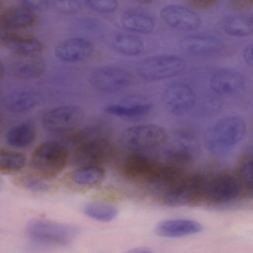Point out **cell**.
Instances as JSON below:
<instances>
[{"label": "cell", "mask_w": 253, "mask_h": 253, "mask_svg": "<svg viewBox=\"0 0 253 253\" xmlns=\"http://www.w3.org/2000/svg\"><path fill=\"white\" fill-rule=\"evenodd\" d=\"M246 131L245 122L241 117L231 116L223 118L207 130L206 147L212 154H225L241 141Z\"/></svg>", "instance_id": "1"}, {"label": "cell", "mask_w": 253, "mask_h": 253, "mask_svg": "<svg viewBox=\"0 0 253 253\" xmlns=\"http://www.w3.org/2000/svg\"><path fill=\"white\" fill-rule=\"evenodd\" d=\"M25 233L30 242L41 247H61L71 244L78 233V229L67 224L34 219L26 226Z\"/></svg>", "instance_id": "2"}, {"label": "cell", "mask_w": 253, "mask_h": 253, "mask_svg": "<svg viewBox=\"0 0 253 253\" xmlns=\"http://www.w3.org/2000/svg\"><path fill=\"white\" fill-rule=\"evenodd\" d=\"M68 152L62 144L49 141L38 145L31 158V167L37 176L42 179L54 177L66 166Z\"/></svg>", "instance_id": "3"}, {"label": "cell", "mask_w": 253, "mask_h": 253, "mask_svg": "<svg viewBox=\"0 0 253 253\" xmlns=\"http://www.w3.org/2000/svg\"><path fill=\"white\" fill-rule=\"evenodd\" d=\"M167 139V131L161 126L144 124L124 130L119 141L123 147L133 152H144L161 145Z\"/></svg>", "instance_id": "4"}, {"label": "cell", "mask_w": 253, "mask_h": 253, "mask_svg": "<svg viewBox=\"0 0 253 253\" xmlns=\"http://www.w3.org/2000/svg\"><path fill=\"white\" fill-rule=\"evenodd\" d=\"M196 134L186 129L174 132L164 150L163 160L167 163L181 167L194 160L200 152Z\"/></svg>", "instance_id": "5"}, {"label": "cell", "mask_w": 253, "mask_h": 253, "mask_svg": "<svg viewBox=\"0 0 253 253\" xmlns=\"http://www.w3.org/2000/svg\"><path fill=\"white\" fill-rule=\"evenodd\" d=\"M204 184L198 175L183 174L162 195V201L172 207L192 204L203 196Z\"/></svg>", "instance_id": "6"}, {"label": "cell", "mask_w": 253, "mask_h": 253, "mask_svg": "<svg viewBox=\"0 0 253 253\" xmlns=\"http://www.w3.org/2000/svg\"><path fill=\"white\" fill-rule=\"evenodd\" d=\"M186 62L181 57L163 55L147 58L140 62L136 68L138 75L147 81H159L180 74L186 68Z\"/></svg>", "instance_id": "7"}, {"label": "cell", "mask_w": 253, "mask_h": 253, "mask_svg": "<svg viewBox=\"0 0 253 253\" xmlns=\"http://www.w3.org/2000/svg\"><path fill=\"white\" fill-rule=\"evenodd\" d=\"M84 113L77 105H63L52 108L42 116V123L47 131L54 133H68L83 123Z\"/></svg>", "instance_id": "8"}, {"label": "cell", "mask_w": 253, "mask_h": 253, "mask_svg": "<svg viewBox=\"0 0 253 253\" xmlns=\"http://www.w3.org/2000/svg\"><path fill=\"white\" fill-rule=\"evenodd\" d=\"M89 81L95 89L112 93L127 87L132 81V76L127 70L120 67L104 66L92 72Z\"/></svg>", "instance_id": "9"}, {"label": "cell", "mask_w": 253, "mask_h": 253, "mask_svg": "<svg viewBox=\"0 0 253 253\" xmlns=\"http://www.w3.org/2000/svg\"><path fill=\"white\" fill-rule=\"evenodd\" d=\"M112 152L109 140L102 137L93 138L80 143L73 153L72 162L80 167L98 165L109 158Z\"/></svg>", "instance_id": "10"}, {"label": "cell", "mask_w": 253, "mask_h": 253, "mask_svg": "<svg viewBox=\"0 0 253 253\" xmlns=\"http://www.w3.org/2000/svg\"><path fill=\"white\" fill-rule=\"evenodd\" d=\"M163 103L166 109L176 116L189 113L196 103L194 91L188 84L175 82L169 85L163 95Z\"/></svg>", "instance_id": "11"}, {"label": "cell", "mask_w": 253, "mask_h": 253, "mask_svg": "<svg viewBox=\"0 0 253 253\" xmlns=\"http://www.w3.org/2000/svg\"><path fill=\"white\" fill-rule=\"evenodd\" d=\"M241 191L240 181L230 174H219L204 180L203 196L212 201H231L238 197Z\"/></svg>", "instance_id": "12"}, {"label": "cell", "mask_w": 253, "mask_h": 253, "mask_svg": "<svg viewBox=\"0 0 253 253\" xmlns=\"http://www.w3.org/2000/svg\"><path fill=\"white\" fill-rule=\"evenodd\" d=\"M164 164L144 152H133L126 158L122 169L126 177L146 183Z\"/></svg>", "instance_id": "13"}, {"label": "cell", "mask_w": 253, "mask_h": 253, "mask_svg": "<svg viewBox=\"0 0 253 253\" xmlns=\"http://www.w3.org/2000/svg\"><path fill=\"white\" fill-rule=\"evenodd\" d=\"M160 15L168 26L183 31H193L201 25V20L198 14L186 7L171 4L164 6Z\"/></svg>", "instance_id": "14"}, {"label": "cell", "mask_w": 253, "mask_h": 253, "mask_svg": "<svg viewBox=\"0 0 253 253\" xmlns=\"http://www.w3.org/2000/svg\"><path fill=\"white\" fill-rule=\"evenodd\" d=\"M245 85L243 76L232 69H221L213 73L210 80V86L215 93L232 95L240 92Z\"/></svg>", "instance_id": "15"}, {"label": "cell", "mask_w": 253, "mask_h": 253, "mask_svg": "<svg viewBox=\"0 0 253 253\" xmlns=\"http://www.w3.org/2000/svg\"><path fill=\"white\" fill-rule=\"evenodd\" d=\"M0 42L16 55L37 56L43 49L42 43L37 38L11 32L2 34Z\"/></svg>", "instance_id": "16"}, {"label": "cell", "mask_w": 253, "mask_h": 253, "mask_svg": "<svg viewBox=\"0 0 253 253\" xmlns=\"http://www.w3.org/2000/svg\"><path fill=\"white\" fill-rule=\"evenodd\" d=\"M93 52L92 44L87 40L74 38L64 40L56 47L55 53L60 60L76 62L88 58Z\"/></svg>", "instance_id": "17"}, {"label": "cell", "mask_w": 253, "mask_h": 253, "mask_svg": "<svg viewBox=\"0 0 253 253\" xmlns=\"http://www.w3.org/2000/svg\"><path fill=\"white\" fill-rule=\"evenodd\" d=\"M16 55L7 66L12 76L21 79H33L41 76L44 72L45 65L37 56Z\"/></svg>", "instance_id": "18"}, {"label": "cell", "mask_w": 253, "mask_h": 253, "mask_svg": "<svg viewBox=\"0 0 253 253\" xmlns=\"http://www.w3.org/2000/svg\"><path fill=\"white\" fill-rule=\"evenodd\" d=\"M202 229L198 222L187 219H171L158 223L155 228L156 233L161 237L177 238L200 232Z\"/></svg>", "instance_id": "19"}, {"label": "cell", "mask_w": 253, "mask_h": 253, "mask_svg": "<svg viewBox=\"0 0 253 253\" xmlns=\"http://www.w3.org/2000/svg\"><path fill=\"white\" fill-rule=\"evenodd\" d=\"M35 21L33 11L22 5L7 8L0 18V27L4 30L26 28L32 26Z\"/></svg>", "instance_id": "20"}, {"label": "cell", "mask_w": 253, "mask_h": 253, "mask_svg": "<svg viewBox=\"0 0 253 253\" xmlns=\"http://www.w3.org/2000/svg\"><path fill=\"white\" fill-rule=\"evenodd\" d=\"M182 49L194 55L206 56L217 52L221 47L220 42L208 35H192L184 38L181 42Z\"/></svg>", "instance_id": "21"}, {"label": "cell", "mask_w": 253, "mask_h": 253, "mask_svg": "<svg viewBox=\"0 0 253 253\" xmlns=\"http://www.w3.org/2000/svg\"><path fill=\"white\" fill-rule=\"evenodd\" d=\"M40 102V96L35 91L21 90L4 96L2 106L8 111L14 113H23L34 108Z\"/></svg>", "instance_id": "22"}, {"label": "cell", "mask_w": 253, "mask_h": 253, "mask_svg": "<svg viewBox=\"0 0 253 253\" xmlns=\"http://www.w3.org/2000/svg\"><path fill=\"white\" fill-rule=\"evenodd\" d=\"M152 104L145 100H136L125 103L107 105L105 111L112 115L129 119L140 118L147 115L152 110Z\"/></svg>", "instance_id": "23"}, {"label": "cell", "mask_w": 253, "mask_h": 253, "mask_svg": "<svg viewBox=\"0 0 253 253\" xmlns=\"http://www.w3.org/2000/svg\"><path fill=\"white\" fill-rule=\"evenodd\" d=\"M36 137V130L30 122H25L11 128L6 133L5 141L15 148H24L31 145Z\"/></svg>", "instance_id": "24"}, {"label": "cell", "mask_w": 253, "mask_h": 253, "mask_svg": "<svg viewBox=\"0 0 253 253\" xmlns=\"http://www.w3.org/2000/svg\"><path fill=\"white\" fill-rule=\"evenodd\" d=\"M121 22L123 27L132 32L148 34L154 29L155 23L150 16L137 11H128L122 16Z\"/></svg>", "instance_id": "25"}, {"label": "cell", "mask_w": 253, "mask_h": 253, "mask_svg": "<svg viewBox=\"0 0 253 253\" xmlns=\"http://www.w3.org/2000/svg\"><path fill=\"white\" fill-rule=\"evenodd\" d=\"M224 31L229 35L244 37L253 33V17L238 15L228 18L223 23Z\"/></svg>", "instance_id": "26"}, {"label": "cell", "mask_w": 253, "mask_h": 253, "mask_svg": "<svg viewBox=\"0 0 253 253\" xmlns=\"http://www.w3.org/2000/svg\"><path fill=\"white\" fill-rule=\"evenodd\" d=\"M104 175V169L98 165L85 166L73 171L71 178L77 185H90L101 181Z\"/></svg>", "instance_id": "27"}, {"label": "cell", "mask_w": 253, "mask_h": 253, "mask_svg": "<svg viewBox=\"0 0 253 253\" xmlns=\"http://www.w3.org/2000/svg\"><path fill=\"white\" fill-rule=\"evenodd\" d=\"M84 211L88 217L102 222L111 221L118 214V210L114 206L99 201L87 203L84 207Z\"/></svg>", "instance_id": "28"}, {"label": "cell", "mask_w": 253, "mask_h": 253, "mask_svg": "<svg viewBox=\"0 0 253 253\" xmlns=\"http://www.w3.org/2000/svg\"><path fill=\"white\" fill-rule=\"evenodd\" d=\"M114 47L120 53L127 56H136L144 50V44L138 37L129 34H120L114 39Z\"/></svg>", "instance_id": "29"}, {"label": "cell", "mask_w": 253, "mask_h": 253, "mask_svg": "<svg viewBox=\"0 0 253 253\" xmlns=\"http://www.w3.org/2000/svg\"><path fill=\"white\" fill-rule=\"evenodd\" d=\"M24 154L5 149L0 150V169L7 172H15L21 169L25 165Z\"/></svg>", "instance_id": "30"}, {"label": "cell", "mask_w": 253, "mask_h": 253, "mask_svg": "<svg viewBox=\"0 0 253 253\" xmlns=\"http://www.w3.org/2000/svg\"><path fill=\"white\" fill-rule=\"evenodd\" d=\"M86 6L91 10L101 13H109L117 8V0H84Z\"/></svg>", "instance_id": "31"}, {"label": "cell", "mask_w": 253, "mask_h": 253, "mask_svg": "<svg viewBox=\"0 0 253 253\" xmlns=\"http://www.w3.org/2000/svg\"><path fill=\"white\" fill-rule=\"evenodd\" d=\"M100 127L98 126H87L82 129H75L68 132L67 139L73 143H82L89 138L96 134L100 131Z\"/></svg>", "instance_id": "32"}, {"label": "cell", "mask_w": 253, "mask_h": 253, "mask_svg": "<svg viewBox=\"0 0 253 253\" xmlns=\"http://www.w3.org/2000/svg\"><path fill=\"white\" fill-rule=\"evenodd\" d=\"M22 185L26 189L34 192H42L48 189V185L42 178L26 176L21 179Z\"/></svg>", "instance_id": "33"}, {"label": "cell", "mask_w": 253, "mask_h": 253, "mask_svg": "<svg viewBox=\"0 0 253 253\" xmlns=\"http://www.w3.org/2000/svg\"><path fill=\"white\" fill-rule=\"evenodd\" d=\"M240 176L242 182L248 187L253 189V158L247 160L242 165Z\"/></svg>", "instance_id": "34"}, {"label": "cell", "mask_w": 253, "mask_h": 253, "mask_svg": "<svg viewBox=\"0 0 253 253\" xmlns=\"http://www.w3.org/2000/svg\"><path fill=\"white\" fill-rule=\"evenodd\" d=\"M54 5L58 11L66 13L77 11L80 6L78 0H56Z\"/></svg>", "instance_id": "35"}, {"label": "cell", "mask_w": 253, "mask_h": 253, "mask_svg": "<svg viewBox=\"0 0 253 253\" xmlns=\"http://www.w3.org/2000/svg\"><path fill=\"white\" fill-rule=\"evenodd\" d=\"M20 5L32 11H42L47 8L48 0H15Z\"/></svg>", "instance_id": "36"}, {"label": "cell", "mask_w": 253, "mask_h": 253, "mask_svg": "<svg viewBox=\"0 0 253 253\" xmlns=\"http://www.w3.org/2000/svg\"><path fill=\"white\" fill-rule=\"evenodd\" d=\"M243 55L246 64L253 67V42L245 48Z\"/></svg>", "instance_id": "37"}, {"label": "cell", "mask_w": 253, "mask_h": 253, "mask_svg": "<svg viewBox=\"0 0 253 253\" xmlns=\"http://www.w3.org/2000/svg\"><path fill=\"white\" fill-rule=\"evenodd\" d=\"M194 6L200 8H207L211 6L218 0H189Z\"/></svg>", "instance_id": "38"}, {"label": "cell", "mask_w": 253, "mask_h": 253, "mask_svg": "<svg viewBox=\"0 0 253 253\" xmlns=\"http://www.w3.org/2000/svg\"><path fill=\"white\" fill-rule=\"evenodd\" d=\"M131 252L134 253H149L151 251L149 250L148 248H138L134 249L133 250L131 251Z\"/></svg>", "instance_id": "39"}, {"label": "cell", "mask_w": 253, "mask_h": 253, "mask_svg": "<svg viewBox=\"0 0 253 253\" xmlns=\"http://www.w3.org/2000/svg\"><path fill=\"white\" fill-rule=\"evenodd\" d=\"M241 4H249L253 2V0H237Z\"/></svg>", "instance_id": "40"}, {"label": "cell", "mask_w": 253, "mask_h": 253, "mask_svg": "<svg viewBox=\"0 0 253 253\" xmlns=\"http://www.w3.org/2000/svg\"><path fill=\"white\" fill-rule=\"evenodd\" d=\"M5 72L4 67L2 66V63H0V77L2 78L3 76H4Z\"/></svg>", "instance_id": "41"}, {"label": "cell", "mask_w": 253, "mask_h": 253, "mask_svg": "<svg viewBox=\"0 0 253 253\" xmlns=\"http://www.w3.org/2000/svg\"><path fill=\"white\" fill-rule=\"evenodd\" d=\"M143 3H149L153 1L154 0H137Z\"/></svg>", "instance_id": "42"}]
</instances>
